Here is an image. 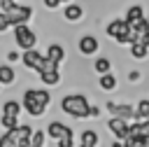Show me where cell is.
<instances>
[{"mask_svg": "<svg viewBox=\"0 0 149 147\" xmlns=\"http://www.w3.org/2000/svg\"><path fill=\"white\" fill-rule=\"evenodd\" d=\"M21 103L19 100H5L2 105V117H0V124L5 128H16L19 126V114H21Z\"/></svg>", "mask_w": 149, "mask_h": 147, "instance_id": "3", "label": "cell"}, {"mask_svg": "<svg viewBox=\"0 0 149 147\" xmlns=\"http://www.w3.org/2000/svg\"><path fill=\"white\" fill-rule=\"evenodd\" d=\"M0 147H16V140L12 135V128H5V133L0 135Z\"/></svg>", "mask_w": 149, "mask_h": 147, "instance_id": "22", "label": "cell"}, {"mask_svg": "<svg viewBox=\"0 0 149 147\" xmlns=\"http://www.w3.org/2000/svg\"><path fill=\"white\" fill-rule=\"evenodd\" d=\"M63 16H65V21H79L84 16V7L74 5V2H68V7L63 9Z\"/></svg>", "mask_w": 149, "mask_h": 147, "instance_id": "12", "label": "cell"}, {"mask_svg": "<svg viewBox=\"0 0 149 147\" xmlns=\"http://www.w3.org/2000/svg\"><path fill=\"white\" fill-rule=\"evenodd\" d=\"M107 128L114 133L116 140H123L128 135V131H130V121L128 119H121V117H112V119H107Z\"/></svg>", "mask_w": 149, "mask_h": 147, "instance_id": "7", "label": "cell"}, {"mask_svg": "<svg viewBox=\"0 0 149 147\" xmlns=\"http://www.w3.org/2000/svg\"><path fill=\"white\" fill-rule=\"evenodd\" d=\"M30 147H35V145H30Z\"/></svg>", "mask_w": 149, "mask_h": 147, "instance_id": "34", "label": "cell"}, {"mask_svg": "<svg viewBox=\"0 0 149 147\" xmlns=\"http://www.w3.org/2000/svg\"><path fill=\"white\" fill-rule=\"evenodd\" d=\"M16 58H19V51H9L7 54V61H16Z\"/></svg>", "mask_w": 149, "mask_h": 147, "instance_id": "30", "label": "cell"}, {"mask_svg": "<svg viewBox=\"0 0 149 147\" xmlns=\"http://www.w3.org/2000/svg\"><path fill=\"white\" fill-rule=\"evenodd\" d=\"M7 16H9L12 26H16V23H28V21L33 19V7L14 2V5H12L9 9H7Z\"/></svg>", "mask_w": 149, "mask_h": 147, "instance_id": "5", "label": "cell"}, {"mask_svg": "<svg viewBox=\"0 0 149 147\" xmlns=\"http://www.w3.org/2000/svg\"><path fill=\"white\" fill-rule=\"evenodd\" d=\"M79 147H98V133L95 131H84Z\"/></svg>", "mask_w": 149, "mask_h": 147, "instance_id": "20", "label": "cell"}, {"mask_svg": "<svg viewBox=\"0 0 149 147\" xmlns=\"http://www.w3.org/2000/svg\"><path fill=\"white\" fill-rule=\"evenodd\" d=\"M61 110L74 119H88L91 117V103L81 93H70L61 100Z\"/></svg>", "mask_w": 149, "mask_h": 147, "instance_id": "2", "label": "cell"}, {"mask_svg": "<svg viewBox=\"0 0 149 147\" xmlns=\"http://www.w3.org/2000/svg\"><path fill=\"white\" fill-rule=\"evenodd\" d=\"M93 70H95L98 75H102V72H109V70H112V61H109V58H105V56H102V58H95V63H93Z\"/></svg>", "mask_w": 149, "mask_h": 147, "instance_id": "21", "label": "cell"}, {"mask_svg": "<svg viewBox=\"0 0 149 147\" xmlns=\"http://www.w3.org/2000/svg\"><path fill=\"white\" fill-rule=\"evenodd\" d=\"M47 58H51V61H56V63H61L63 58H65V49H63V44H49L47 47V54H44Z\"/></svg>", "mask_w": 149, "mask_h": 147, "instance_id": "13", "label": "cell"}, {"mask_svg": "<svg viewBox=\"0 0 149 147\" xmlns=\"http://www.w3.org/2000/svg\"><path fill=\"white\" fill-rule=\"evenodd\" d=\"M135 121H147L149 119V100H140L135 105V114H133Z\"/></svg>", "mask_w": 149, "mask_h": 147, "instance_id": "16", "label": "cell"}, {"mask_svg": "<svg viewBox=\"0 0 149 147\" xmlns=\"http://www.w3.org/2000/svg\"><path fill=\"white\" fill-rule=\"evenodd\" d=\"M51 103V93L47 89H28L21 98V107L30 114V117H42L44 110Z\"/></svg>", "mask_w": 149, "mask_h": 147, "instance_id": "1", "label": "cell"}, {"mask_svg": "<svg viewBox=\"0 0 149 147\" xmlns=\"http://www.w3.org/2000/svg\"><path fill=\"white\" fill-rule=\"evenodd\" d=\"M14 79H16L14 68L12 65H0V84L2 86H9V84H14Z\"/></svg>", "mask_w": 149, "mask_h": 147, "instance_id": "15", "label": "cell"}, {"mask_svg": "<svg viewBox=\"0 0 149 147\" xmlns=\"http://www.w3.org/2000/svg\"><path fill=\"white\" fill-rule=\"evenodd\" d=\"M58 5H63V2H61V0H44V7H47V9H56Z\"/></svg>", "mask_w": 149, "mask_h": 147, "instance_id": "27", "label": "cell"}, {"mask_svg": "<svg viewBox=\"0 0 149 147\" xmlns=\"http://www.w3.org/2000/svg\"><path fill=\"white\" fill-rule=\"evenodd\" d=\"M130 54H133V58L142 61V58L149 56V47H144L142 42H133V44H130Z\"/></svg>", "mask_w": 149, "mask_h": 147, "instance_id": "18", "label": "cell"}, {"mask_svg": "<svg viewBox=\"0 0 149 147\" xmlns=\"http://www.w3.org/2000/svg\"><path fill=\"white\" fill-rule=\"evenodd\" d=\"M98 40L93 37V35H84L81 40H79V54H84V56H91V54H95L98 51Z\"/></svg>", "mask_w": 149, "mask_h": 147, "instance_id": "10", "label": "cell"}, {"mask_svg": "<svg viewBox=\"0 0 149 147\" xmlns=\"http://www.w3.org/2000/svg\"><path fill=\"white\" fill-rule=\"evenodd\" d=\"M112 147H123V140H116V142H112Z\"/></svg>", "mask_w": 149, "mask_h": 147, "instance_id": "32", "label": "cell"}, {"mask_svg": "<svg viewBox=\"0 0 149 147\" xmlns=\"http://www.w3.org/2000/svg\"><path fill=\"white\" fill-rule=\"evenodd\" d=\"M98 84H100V89H105V91H112V89H116V77H114L112 72H102Z\"/></svg>", "mask_w": 149, "mask_h": 147, "instance_id": "19", "label": "cell"}, {"mask_svg": "<svg viewBox=\"0 0 149 147\" xmlns=\"http://www.w3.org/2000/svg\"><path fill=\"white\" fill-rule=\"evenodd\" d=\"M98 114H100V110H98L95 105H91V117H98Z\"/></svg>", "mask_w": 149, "mask_h": 147, "instance_id": "31", "label": "cell"}, {"mask_svg": "<svg viewBox=\"0 0 149 147\" xmlns=\"http://www.w3.org/2000/svg\"><path fill=\"white\" fill-rule=\"evenodd\" d=\"M14 40L21 49H33L37 44V35L28 28V23H16L14 26Z\"/></svg>", "mask_w": 149, "mask_h": 147, "instance_id": "4", "label": "cell"}, {"mask_svg": "<svg viewBox=\"0 0 149 147\" xmlns=\"http://www.w3.org/2000/svg\"><path fill=\"white\" fill-rule=\"evenodd\" d=\"M37 75H40V79H42L47 86L61 84V72H58V68H56V70H44V72H37Z\"/></svg>", "mask_w": 149, "mask_h": 147, "instance_id": "14", "label": "cell"}, {"mask_svg": "<svg viewBox=\"0 0 149 147\" xmlns=\"http://www.w3.org/2000/svg\"><path fill=\"white\" fill-rule=\"evenodd\" d=\"M130 28H133V30L137 33V37H140L142 33H147V30H149V21H147V19L142 16V19H137L135 23H130Z\"/></svg>", "mask_w": 149, "mask_h": 147, "instance_id": "23", "label": "cell"}, {"mask_svg": "<svg viewBox=\"0 0 149 147\" xmlns=\"http://www.w3.org/2000/svg\"><path fill=\"white\" fill-rule=\"evenodd\" d=\"M44 140H47V133H44V131H33V135H30V145H35V147H44Z\"/></svg>", "mask_w": 149, "mask_h": 147, "instance_id": "24", "label": "cell"}, {"mask_svg": "<svg viewBox=\"0 0 149 147\" xmlns=\"http://www.w3.org/2000/svg\"><path fill=\"white\" fill-rule=\"evenodd\" d=\"M72 128L70 126H65V124H61V121H51L49 126H47V135L49 138H54V140H58V138H63L65 133H70Z\"/></svg>", "mask_w": 149, "mask_h": 147, "instance_id": "11", "label": "cell"}, {"mask_svg": "<svg viewBox=\"0 0 149 147\" xmlns=\"http://www.w3.org/2000/svg\"><path fill=\"white\" fill-rule=\"evenodd\" d=\"M61 2H65V5H68V2H72V0H61Z\"/></svg>", "mask_w": 149, "mask_h": 147, "instance_id": "33", "label": "cell"}, {"mask_svg": "<svg viewBox=\"0 0 149 147\" xmlns=\"http://www.w3.org/2000/svg\"><path fill=\"white\" fill-rule=\"evenodd\" d=\"M128 79H130V82H137V79H140V72H137V70H133V72L128 75Z\"/></svg>", "mask_w": 149, "mask_h": 147, "instance_id": "29", "label": "cell"}, {"mask_svg": "<svg viewBox=\"0 0 149 147\" xmlns=\"http://www.w3.org/2000/svg\"><path fill=\"white\" fill-rule=\"evenodd\" d=\"M9 26H12V21H9L7 12H2V9H0V33H5V30H7Z\"/></svg>", "mask_w": 149, "mask_h": 147, "instance_id": "26", "label": "cell"}, {"mask_svg": "<svg viewBox=\"0 0 149 147\" xmlns=\"http://www.w3.org/2000/svg\"><path fill=\"white\" fill-rule=\"evenodd\" d=\"M105 107H107V112L112 114V117H121V119H133V114H135V107H130V105H126V103H114V100H107L105 103Z\"/></svg>", "mask_w": 149, "mask_h": 147, "instance_id": "6", "label": "cell"}, {"mask_svg": "<svg viewBox=\"0 0 149 147\" xmlns=\"http://www.w3.org/2000/svg\"><path fill=\"white\" fill-rule=\"evenodd\" d=\"M56 145H58V147H74V133H72V131H70V133H65L63 138H58V140H56Z\"/></svg>", "mask_w": 149, "mask_h": 147, "instance_id": "25", "label": "cell"}, {"mask_svg": "<svg viewBox=\"0 0 149 147\" xmlns=\"http://www.w3.org/2000/svg\"><path fill=\"white\" fill-rule=\"evenodd\" d=\"M144 16V9H142V5H133V7H128V12H126V21L128 23H135L137 19H142Z\"/></svg>", "mask_w": 149, "mask_h": 147, "instance_id": "17", "label": "cell"}, {"mask_svg": "<svg viewBox=\"0 0 149 147\" xmlns=\"http://www.w3.org/2000/svg\"><path fill=\"white\" fill-rule=\"evenodd\" d=\"M40 61H42V54L37 51V47H33V49H23V54H21V63H23L26 68L35 70Z\"/></svg>", "mask_w": 149, "mask_h": 147, "instance_id": "8", "label": "cell"}, {"mask_svg": "<svg viewBox=\"0 0 149 147\" xmlns=\"http://www.w3.org/2000/svg\"><path fill=\"white\" fill-rule=\"evenodd\" d=\"M130 28V23L126 21V19H114V21H109L107 23V28H105V33L109 35V37H116V35H121V33H126Z\"/></svg>", "mask_w": 149, "mask_h": 147, "instance_id": "9", "label": "cell"}, {"mask_svg": "<svg viewBox=\"0 0 149 147\" xmlns=\"http://www.w3.org/2000/svg\"><path fill=\"white\" fill-rule=\"evenodd\" d=\"M0 86H2V84H0Z\"/></svg>", "mask_w": 149, "mask_h": 147, "instance_id": "35", "label": "cell"}, {"mask_svg": "<svg viewBox=\"0 0 149 147\" xmlns=\"http://www.w3.org/2000/svg\"><path fill=\"white\" fill-rule=\"evenodd\" d=\"M137 42H142L144 47H149V30H147V33H142V35L137 37Z\"/></svg>", "mask_w": 149, "mask_h": 147, "instance_id": "28", "label": "cell"}]
</instances>
